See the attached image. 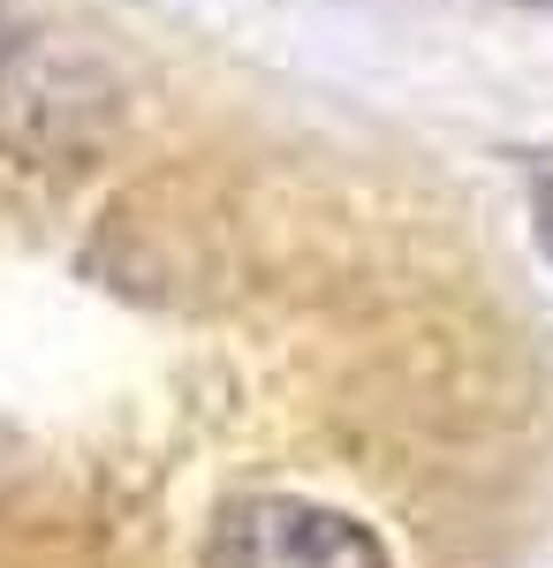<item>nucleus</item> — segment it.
Instances as JSON below:
<instances>
[{"instance_id":"2","label":"nucleus","mask_w":553,"mask_h":568,"mask_svg":"<svg viewBox=\"0 0 553 568\" xmlns=\"http://www.w3.org/2000/svg\"><path fill=\"white\" fill-rule=\"evenodd\" d=\"M531 8H553V0H531Z\"/></svg>"},{"instance_id":"1","label":"nucleus","mask_w":553,"mask_h":568,"mask_svg":"<svg viewBox=\"0 0 553 568\" xmlns=\"http://www.w3.org/2000/svg\"><path fill=\"white\" fill-rule=\"evenodd\" d=\"M198 568H394L386 546L356 516L303 493H251L205 538Z\"/></svg>"}]
</instances>
